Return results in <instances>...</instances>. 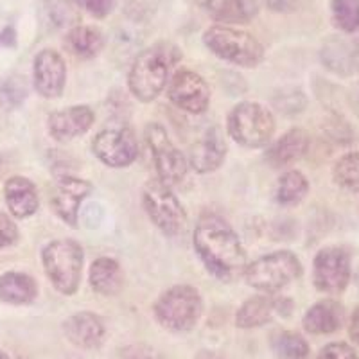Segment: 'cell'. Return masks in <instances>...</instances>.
<instances>
[{
  "label": "cell",
  "mask_w": 359,
  "mask_h": 359,
  "mask_svg": "<svg viewBox=\"0 0 359 359\" xmlns=\"http://www.w3.org/2000/svg\"><path fill=\"white\" fill-rule=\"evenodd\" d=\"M318 359H359V358L351 345L336 341V343H329V345H325V347L320 351Z\"/></svg>",
  "instance_id": "obj_31"
},
{
  "label": "cell",
  "mask_w": 359,
  "mask_h": 359,
  "mask_svg": "<svg viewBox=\"0 0 359 359\" xmlns=\"http://www.w3.org/2000/svg\"><path fill=\"white\" fill-rule=\"evenodd\" d=\"M34 88L45 99H56L63 94L67 83V67L62 54L53 49H43L34 57Z\"/></svg>",
  "instance_id": "obj_13"
},
{
  "label": "cell",
  "mask_w": 359,
  "mask_h": 359,
  "mask_svg": "<svg viewBox=\"0 0 359 359\" xmlns=\"http://www.w3.org/2000/svg\"><path fill=\"white\" fill-rule=\"evenodd\" d=\"M354 65L358 67V70H359V38L354 45Z\"/></svg>",
  "instance_id": "obj_37"
},
{
  "label": "cell",
  "mask_w": 359,
  "mask_h": 359,
  "mask_svg": "<svg viewBox=\"0 0 359 359\" xmlns=\"http://www.w3.org/2000/svg\"><path fill=\"white\" fill-rule=\"evenodd\" d=\"M65 47L76 57L90 60L104 49V34L94 25H76L67 33Z\"/></svg>",
  "instance_id": "obj_22"
},
{
  "label": "cell",
  "mask_w": 359,
  "mask_h": 359,
  "mask_svg": "<svg viewBox=\"0 0 359 359\" xmlns=\"http://www.w3.org/2000/svg\"><path fill=\"white\" fill-rule=\"evenodd\" d=\"M200 359H221V358L216 354H210V352H203V354L200 355Z\"/></svg>",
  "instance_id": "obj_38"
},
{
  "label": "cell",
  "mask_w": 359,
  "mask_h": 359,
  "mask_svg": "<svg viewBox=\"0 0 359 359\" xmlns=\"http://www.w3.org/2000/svg\"><path fill=\"white\" fill-rule=\"evenodd\" d=\"M334 182L348 192H359V153H347L336 162Z\"/></svg>",
  "instance_id": "obj_29"
},
{
  "label": "cell",
  "mask_w": 359,
  "mask_h": 359,
  "mask_svg": "<svg viewBox=\"0 0 359 359\" xmlns=\"http://www.w3.org/2000/svg\"><path fill=\"white\" fill-rule=\"evenodd\" d=\"M277 313V298L259 297L248 298L236 314V325L241 329H253V327H262L273 318Z\"/></svg>",
  "instance_id": "obj_24"
},
{
  "label": "cell",
  "mask_w": 359,
  "mask_h": 359,
  "mask_svg": "<svg viewBox=\"0 0 359 359\" xmlns=\"http://www.w3.org/2000/svg\"><path fill=\"white\" fill-rule=\"evenodd\" d=\"M191 4L198 6V8H203V9H210L214 4V0H189Z\"/></svg>",
  "instance_id": "obj_36"
},
{
  "label": "cell",
  "mask_w": 359,
  "mask_h": 359,
  "mask_svg": "<svg viewBox=\"0 0 359 359\" xmlns=\"http://www.w3.org/2000/svg\"><path fill=\"white\" fill-rule=\"evenodd\" d=\"M2 171H4V165H2V162H0V175H2Z\"/></svg>",
  "instance_id": "obj_40"
},
{
  "label": "cell",
  "mask_w": 359,
  "mask_h": 359,
  "mask_svg": "<svg viewBox=\"0 0 359 359\" xmlns=\"http://www.w3.org/2000/svg\"><path fill=\"white\" fill-rule=\"evenodd\" d=\"M92 189L94 187L90 182L76 178V176L60 178L56 187H54L53 198H50L54 212L62 217L69 226L76 229L79 223V207H81L83 200L88 198Z\"/></svg>",
  "instance_id": "obj_14"
},
{
  "label": "cell",
  "mask_w": 359,
  "mask_h": 359,
  "mask_svg": "<svg viewBox=\"0 0 359 359\" xmlns=\"http://www.w3.org/2000/svg\"><path fill=\"white\" fill-rule=\"evenodd\" d=\"M43 269L53 286L62 294H74L78 291L83 275V248L74 239H57L49 243L41 252Z\"/></svg>",
  "instance_id": "obj_4"
},
{
  "label": "cell",
  "mask_w": 359,
  "mask_h": 359,
  "mask_svg": "<svg viewBox=\"0 0 359 359\" xmlns=\"http://www.w3.org/2000/svg\"><path fill=\"white\" fill-rule=\"evenodd\" d=\"M121 358L123 359H162V355H160L153 347H147V345L139 343V345H130V347L123 348Z\"/></svg>",
  "instance_id": "obj_34"
},
{
  "label": "cell",
  "mask_w": 359,
  "mask_h": 359,
  "mask_svg": "<svg viewBox=\"0 0 359 359\" xmlns=\"http://www.w3.org/2000/svg\"><path fill=\"white\" fill-rule=\"evenodd\" d=\"M309 192V182L300 171H287L278 178L275 200L284 207L298 205Z\"/></svg>",
  "instance_id": "obj_26"
},
{
  "label": "cell",
  "mask_w": 359,
  "mask_h": 359,
  "mask_svg": "<svg viewBox=\"0 0 359 359\" xmlns=\"http://www.w3.org/2000/svg\"><path fill=\"white\" fill-rule=\"evenodd\" d=\"M4 196L9 212L18 219L33 216L40 205L36 187L31 180L24 178V176H13L6 182Z\"/></svg>",
  "instance_id": "obj_20"
},
{
  "label": "cell",
  "mask_w": 359,
  "mask_h": 359,
  "mask_svg": "<svg viewBox=\"0 0 359 359\" xmlns=\"http://www.w3.org/2000/svg\"><path fill=\"white\" fill-rule=\"evenodd\" d=\"M348 334H351L352 341L355 343L359 347V307L352 313L351 318V325H348Z\"/></svg>",
  "instance_id": "obj_35"
},
{
  "label": "cell",
  "mask_w": 359,
  "mask_h": 359,
  "mask_svg": "<svg viewBox=\"0 0 359 359\" xmlns=\"http://www.w3.org/2000/svg\"><path fill=\"white\" fill-rule=\"evenodd\" d=\"M212 13L216 20L224 24H248L257 17L261 0H214Z\"/></svg>",
  "instance_id": "obj_25"
},
{
  "label": "cell",
  "mask_w": 359,
  "mask_h": 359,
  "mask_svg": "<svg viewBox=\"0 0 359 359\" xmlns=\"http://www.w3.org/2000/svg\"><path fill=\"white\" fill-rule=\"evenodd\" d=\"M90 286L102 297H114L124 286V275L121 264L115 259L99 257L92 262L88 271Z\"/></svg>",
  "instance_id": "obj_21"
},
{
  "label": "cell",
  "mask_w": 359,
  "mask_h": 359,
  "mask_svg": "<svg viewBox=\"0 0 359 359\" xmlns=\"http://www.w3.org/2000/svg\"><path fill=\"white\" fill-rule=\"evenodd\" d=\"M168 97L187 114H203L210 102V90L200 74L178 70L168 83Z\"/></svg>",
  "instance_id": "obj_12"
},
{
  "label": "cell",
  "mask_w": 359,
  "mask_h": 359,
  "mask_svg": "<svg viewBox=\"0 0 359 359\" xmlns=\"http://www.w3.org/2000/svg\"><path fill=\"white\" fill-rule=\"evenodd\" d=\"M0 359H9V358H8V354H6V352L0 351Z\"/></svg>",
  "instance_id": "obj_39"
},
{
  "label": "cell",
  "mask_w": 359,
  "mask_h": 359,
  "mask_svg": "<svg viewBox=\"0 0 359 359\" xmlns=\"http://www.w3.org/2000/svg\"><path fill=\"white\" fill-rule=\"evenodd\" d=\"M92 151L108 168H128L139 156V142L130 128L102 130L92 140Z\"/></svg>",
  "instance_id": "obj_11"
},
{
  "label": "cell",
  "mask_w": 359,
  "mask_h": 359,
  "mask_svg": "<svg viewBox=\"0 0 359 359\" xmlns=\"http://www.w3.org/2000/svg\"><path fill=\"white\" fill-rule=\"evenodd\" d=\"M194 248L205 268L219 280L245 273L246 252L233 229L217 214H203L194 229Z\"/></svg>",
  "instance_id": "obj_1"
},
{
  "label": "cell",
  "mask_w": 359,
  "mask_h": 359,
  "mask_svg": "<svg viewBox=\"0 0 359 359\" xmlns=\"http://www.w3.org/2000/svg\"><path fill=\"white\" fill-rule=\"evenodd\" d=\"M207 49L224 62L253 69L264 60V47L253 34L229 25H212L203 33Z\"/></svg>",
  "instance_id": "obj_3"
},
{
  "label": "cell",
  "mask_w": 359,
  "mask_h": 359,
  "mask_svg": "<svg viewBox=\"0 0 359 359\" xmlns=\"http://www.w3.org/2000/svg\"><path fill=\"white\" fill-rule=\"evenodd\" d=\"M277 359H307L309 358V345L306 339L297 332H280L271 341Z\"/></svg>",
  "instance_id": "obj_27"
},
{
  "label": "cell",
  "mask_w": 359,
  "mask_h": 359,
  "mask_svg": "<svg viewBox=\"0 0 359 359\" xmlns=\"http://www.w3.org/2000/svg\"><path fill=\"white\" fill-rule=\"evenodd\" d=\"M226 130L241 146L264 147L275 133V117L261 102H239L230 111Z\"/></svg>",
  "instance_id": "obj_7"
},
{
  "label": "cell",
  "mask_w": 359,
  "mask_h": 359,
  "mask_svg": "<svg viewBox=\"0 0 359 359\" xmlns=\"http://www.w3.org/2000/svg\"><path fill=\"white\" fill-rule=\"evenodd\" d=\"M180 60V50L172 43L160 41L137 54L131 65L128 85L131 94L142 102H149L168 86L171 69Z\"/></svg>",
  "instance_id": "obj_2"
},
{
  "label": "cell",
  "mask_w": 359,
  "mask_h": 359,
  "mask_svg": "<svg viewBox=\"0 0 359 359\" xmlns=\"http://www.w3.org/2000/svg\"><path fill=\"white\" fill-rule=\"evenodd\" d=\"M224 156H226V142L223 139V131L214 126L205 131L201 139L192 146L189 163L194 171L205 175L216 171L224 162Z\"/></svg>",
  "instance_id": "obj_16"
},
{
  "label": "cell",
  "mask_w": 359,
  "mask_h": 359,
  "mask_svg": "<svg viewBox=\"0 0 359 359\" xmlns=\"http://www.w3.org/2000/svg\"><path fill=\"white\" fill-rule=\"evenodd\" d=\"M153 311L160 325L169 331L185 332L200 322L203 314V300L196 287L182 284L160 294Z\"/></svg>",
  "instance_id": "obj_5"
},
{
  "label": "cell",
  "mask_w": 359,
  "mask_h": 359,
  "mask_svg": "<svg viewBox=\"0 0 359 359\" xmlns=\"http://www.w3.org/2000/svg\"><path fill=\"white\" fill-rule=\"evenodd\" d=\"M313 280L322 293H343L351 280V255L339 246L322 248L313 262Z\"/></svg>",
  "instance_id": "obj_10"
},
{
  "label": "cell",
  "mask_w": 359,
  "mask_h": 359,
  "mask_svg": "<svg viewBox=\"0 0 359 359\" xmlns=\"http://www.w3.org/2000/svg\"><path fill=\"white\" fill-rule=\"evenodd\" d=\"M38 286L33 277L20 271H8L0 277V300L13 306L31 304L36 298Z\"/></svg>",
  "instance_id": "obj_23"
},
{
  "label": "cell",
  "mask_w": 359,
  "mask_h": 359,
  "mask_svg": "<svg viewBox=\"0 0 359 359\" xmlns=\"http://www.w3.org/2000/svg\"><path fill=\"white\" fill-rule=\"evenodd\" d=\"M74 2L95 18L108 17L114 9V0H74Z\"/></svg>",
  "instance_id": "obj_33"
},
{
  "label": "cell",
  "mask_w": 359,
  "mask_h": 359,
  "mask_svg": "<svg viewBox=\"0 0 359 359\" xmlns=\"http://www.w3.org/2000/svg\"><path fill=\"white\" fill-rule=\"evenodd\" d=\"M94 111L88 107H70L50 114L47 118V128L54 140L67 142L85 135L94 124Z\"/></svg>",
  "instance_id": "obj_15"
},
{
  "label": "cell",
  "mask_w": 359,
  "mask_h": 359,
  "mask_svg": "<svg viewBox=\"0 0 359 359\" xmlns=\"http://www.w3.org/2000/svg\"><path fill=\"white\" fill-rule=\"evenodd\" d=\"M142 205L156 229L168 237H176L187 229V214L171 187L160 180H149L142 191Z\"/></svg>",
  "instance_id": "obj_8"
},
{
  "label": "cell",
  "mask_w": 359,
  "mask_h": 359,
  "mask_svg": "<svg viewBox=\"0 0 359 359\" xmlns=\"http://www.w3.org/2000/svg\"><path fill=\"white\" fill-rule=\"evenodd\" d=\"M302 323L311 334H332L345 323V309L336 300H320L304 314Z\"/></svg>",
  "instance_id": "obj_19"
},
{
  "label": "cell",
  "mask_w": 359,
  "mask_h": 359,
  "mask_svg": "<svg viewBox=\"0 0 359 359\" xmlns=\"http://www.w3.org/2000/svg\"><path fill=\"white\" fill-rule=\"evenodd\" d=\"M18 239V229L17 224L13 223L11 217L6 212L0 210V250L8 248V246L15 245Z\"/></svg>",
  "instance_id": "obj_32"
},
{
  "label": "cell",
  "mask_w": 359,
  "mask_h": 359,
  "mask_svg": "<svg viewBox=\"0 0 359 359\" xmlns=\"http://www.w3.org/2000/svg\"><path fill=\"white\" fill-rule=\"evenodd\" d=\"M302 275L300 259L293 252L278 250L257 261L250 262L245 269V280L250 287L264 293H277Z\"/></svg>",
  "instance_id": "obj_6"
},
{
  "label": "cell",
  "mask_w": 359,
  "mask_h": 359,
  "mask_svg": "<svg viewBox=\"0 0 359 359\" xmlns=\"http://www.w3.org/2000/svg\"><path fill=\"white\" fill-rule=\"evenodd\" d=\"M331 15L339 31L355 33L359 29V0H331Z\"/></svg>",
  "instance_id": "obj_28"
},
{
  "label": "cell",
  "mask_w": 359,
  "mask_h": 359,
  "mask_svg": "<svg viewBox=\"0 0 359 359\" xmlns=\"http://www.w3.org/2000/svg\"><path fill=\"white\" fill-rule=\"evenodd\" d=\"M63 331L72 345L85 351L99 348L104 341V323L97 314L83 311L63 323Z\"/></svg>",
  "instance_id": "obj_17"
},
{
  "label": "cell",
  "mask_w": 359,
  "mask_h": 359,
  "mask_svg": "<svg viewBox=\"0 0 359 359\" xmlns=\"http://www.w3.org/2000/svg\"><path fill=\"white\" fill-rule=\"evenodd\" d=\"M309 151V135L300 128H293L284 133L266 153V160L271 168H287L298 162Z\"/></svg>",
  "instance_id": "obj_18"
},
{
  "label": "cell",
  "mask_w": 359,
  "mask_h": 359,
  "mask_svg": "<svg viewBox=\"0 0 359 359\" xmlns=\"http://www.w3.org/2000/svg\"><path fill=\"white\" fill-rule=\"evenodd\" d=\"M146 140L149 149H151L160 182L169 185V187L178 185L187 175L189 163L184 153L180 151L178 147L172 144V140L169 139L168 130L158 123L147 124Z\"/></svg>",
  "instance_id": "obj_9"
},
{
  "label": "cell",
  "mask_w": 359,
  "mask_h": 359,
  "mask_svg": "<svg viewBox=\"0 0 359 359\" xmlns=\"http://www.w3.org/2000/svg\"><path fill=\"white\" fill-rule=\"evenodd\" d=\"M27 97V86L20 78H11L0 85V104L8 110L20 107Z\"/></svg>",
  "instance_id": "obj_30"
}]
</instances>
